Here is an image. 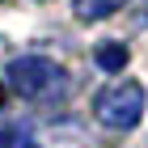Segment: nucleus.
<instances>
[{"label": "nucleus", "mask_w": 148, "mask_h": 148, "mask_svg": "<svg viewBox=\"0 0 148 148\" xmlns=\"http://www.w3.org/2000/svg\"><path fill=\"white\" fill-rule=\"evenodd\" d=\"M9 85L21 93L25 102H47V97L64 93L68 76H64V68L55 59H47V55H21V59L9 64Z\"/></svg>", "instance_id": "1"}, {"label": "nucleus", "mask_w": 148, "mask_h": 148, "mask_svg": "<svg viewBox=\"0 0 148 148\" xmlns=\"http://www.w3.org/2000/svg\"><path fill=\"white\" fill-rule=\"evenodd\" d=\"M144 114V89L136 80H114L93 97V119L110 131H131Z\"/></svg>", "instance_id": "2"}, {"label": "nucleus", "mask_w": 148, "mask_h": 148, "mask_svg": "<svg viewBox=\"0 0 148 148\" xmlns=\"http://www.w3.org/2000/svg\"><path fill=\"white\" fill-rule=\"evenodd\" d=\"M127 0H76V17L80 21H102L110 13H119Z\"/></svg>", "instance_id": "3"}, {"label": "nucleus", "mask_w": 148, "mask_h": 148, "mask_svg": "<svg viewBox=\"0 0 148 148\" xmlns=\"http://www.w3.org/2000/svg\"><path fill=\"white\" fill-rule=\"evenodd\" d=\"M123 64H127V42H106V47H97V68L119 72Z\"/></svg>", "instance_id": "4"}, {"label": "nucleus", "mask_w": 148, "mask_h": 148, "mask_svg": "<svg viewBox=\"0 0 148 148\" xmlns=\"http://www.w3.org/2000/svg\"><path fill=\"white\" fill-rule=\"evenodd\" d=\"M0 148H25V131H21V127L0 131Z\"/></svg>", "instance_id": "5"}, {"label": "nucleus", "mask_w": 148, "mask_h": 148, "mask_svg": "<svg viewBox=\"0 0 148 148\" xmlns=\"http://www.w3.org/2000/svg\"><path fill=\"white\" fill-rule=\"evenodd\" d=\"M0 106H4V85H0Z\"/></svg>", "instance_id": "6"}]
</instances>
